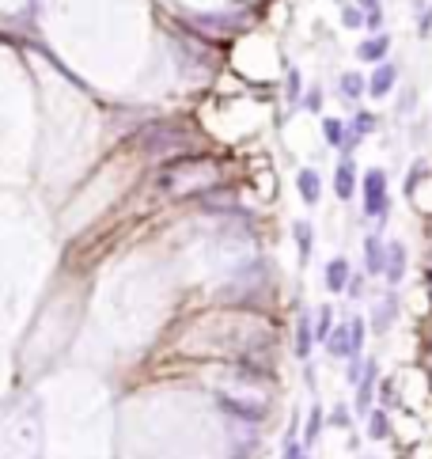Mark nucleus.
Instances as JSON below:
<instances>
[{
  "instance_id": "f257e3e1",
  "label": "nucleus",
  "mask_w": 432,
  "mask_h": 459,
  "mask_svg": "<svg viewBox=\"0 0 432 459\" xmlns=\"http://www.w3.org/2000/svg\"><path fill=\"white\" fill-rule=\"evenodd\" d=\"M383 171H372L368 175V213H383Z\"/></svg>"
},
{
  "instance_id": "f03ea898",
  "label": "nucleus",
  "mask_w": 432,
  "mask_h": 459,
  "mask_svg": "<svg viewBox=\"0 0 432 459\" xmlns=\"http://www.w3.org/2000/svg\"><path fill=\"white\" fill-rule=\"evenodd\" d=\"M391 84H394V65H379V69H375V76H372V91H375V95H387Z\"/></svg>"
},
{
  "instance_id": "7ed1b4c3",
  "label": "nucleus",
  "mask_w": 432,
  "mask_h": 459,
  "mask_svg": "<svg viewBox=\"0 0 432 459\" xmlns=\"http://www.w3.org/2000/svg\"><path fill=\"white\" fill-rule=\"evenodd\" d=\"M387 46H391V38H387V34H383V38H372V42H364V46H360V58H364V61H379L387 53Z\"/></svg>"
},
{
  "instance_id": "20e7f679",
  "label": "nucleus",
  "mask_w": 432,
  "mask_h": 459,
  "mask_svg": "<svg viewBox=\"0 0 432 459\" xmlns=\"http://www.w3.org/2000/svg\"><path fill=\"white\" fill-rule=\"evenodd\" d=\"M300 194H303V201H315V197H318V179L311 171L300 175Z\"/></svg>"
},
{
  "instance_id": "39448f33",
  "label": "nucleus",
  "mask_w": 432,
  "mask_h": 459,
  "mask_svg": "<svg viewBox=\"0 0 432 459\" xmlns=\"http://www.w3.org/2000/svg\"><path fill=\"white\" fill-rule=\"evenodd\" d=\"M342 91H345V95H349V99H357L360 91H364V80H360L357 73H349V76H345V80H342Z\"/></svg>"
},
{
  "instance_id": "423d86ee",
  "label": "nucleus",
  "mask_w": 432,
  "mask_h": 459,
  "mask_svg": "<svg viewBox=\"0 0 432 459\" xmlns=\"http://www.w3.org/2000/svg\"><path fill=\"white\" fill-rule=\"evenodd\" d=\"M338 194H342V197L353 194V171H349V167H342V171H338Z\"/></svg>"
},
{
  "instance_id": "0eeeda50",
  "label": "nucleus",
  "mask_w": 432,
  "mask_h": 459,
  "mask_svg": "<svg viewBox=\"0 0 432 459\" xmlns=\"http://www.w3.org/2000/svg\"><path fill=\"white\" fill-rule=\"evenodd\" d=\"M345 285V262H334L330 266V288H342Z\"/></svg>"
},
{
  "instance_id": "6e6552de",
  "label": "nucleus",
  "mask_w": 432,
  "mask_h": 459,
  "mask_svg": "<svg viewBox=\"0 0 432 459\" xmlns=\"http://www.w3.org/2000/svg\"><path fill=\"white\" fill-rule=\"evenodd\" d=\"M342 16H345V23H349V27H360V12L357 8H349V4H345Z\"/></svg>"
},
{
  "instance_id": "1a4fd4ad",
  "label": "nucleus",
  "mask_w": 432,
  "mask_h": 459,
  "mask_svg": "<svg viewBox=\"0 0 432 459\" xmlns=\"http://www.w3.org/2000/svg\"><path fill=\"white\" fill-rule=\"evenodd\" d=\"M327 137H330V140H342V125H338V122H327Z\"/></svg>"
},
{
  "instance_id": "9d476101",
  "label": "nucleus",
  "mask_w": 432,
  "mask_h": 459,
  "mask_svg": "<svg viewBox=\"0 0 432 459\" xmlns=\"http://www.w3.org/2000/svg\"><path fill=\"white\" fill-rule=\"evenodd\" d=\"M360 4H364L368 12H372V8H379V0H360Z\"/></svg>"
}]
</instances>
